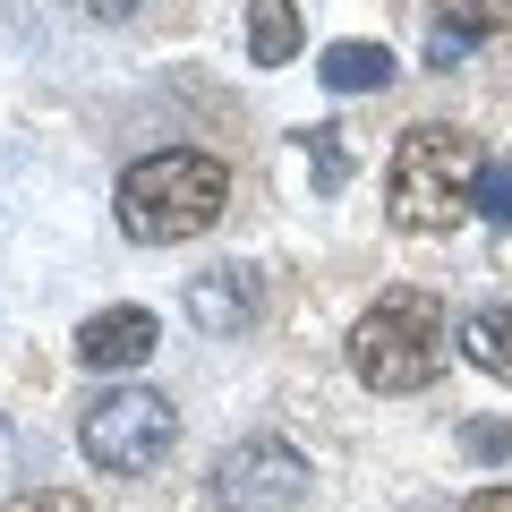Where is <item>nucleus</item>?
Returning <instances> with one entry per match:
<instances>
[{"label":"nucleus","instance_id":"nucleus-2","mask_svg":"<svg viewBox=\"0 0 512 512\" xmlns=\"http://www.w3.org/2000/svg\"><path fill=\"white\" fill-rule=\"evenodd\" d=\"M478 171H487V163H478V137L419 120V128H402V146H393V171H384V214L402 222V231L436 239V231H453V222L478 205Z\"/></svg>","mask_w":512,"mask_h":512},{"label":"nucleus","instance_id":"nucleus-15","mask_svg":"<svg viewBox=\"0 0 512 512\" xmlns=\"http://www.w3.org/2000/svg\"><path fill=\"white\" fill-rule=\"evenodd\" d=\"M9 512H94V504H86L77 487H35V495H18Z\"/></svg>","mask_w":512,"mask_h":512},{"label":"nucleus","instance_id":"nucleus-7","mask_svg":"<svg viewBox=\"0 0 512 512\" xmlns=\"http://www.w3.org/2000/svg\"><path fill=\"white\" fill-rule=\"evenodd\" d=\"M188 316H197L205 333H239L256 316V274L248 265H214V274L188 282Z\"/></svg>","mask_w":512,"mask_h":512},{"label":"nucleus","instance_id":"nucleus-8","mask_svg":"<svg viewBox=\"0 0 512 512\" xmlns=\"http://www.w3.org/2000/svg\"><path fill=\"white\" fill-rule=\"evenodd\" d=\"M316 77H325L333 94H384L393 86V52H384V43H325Z\"/></svg>","mask_w":512,"mask_h":512},{"label":"nucleus","instance_id":"nucleus-17","mask_svg":"<svg viewBox=\"0 0 512 512\" xmlns=\"http://www.w3.org/2000/svg\"><path fill=\"white\" fill-rule=\"evenodd\" d=\"M461 512H512V487H478V495H470Z\"/></svg>","mask_w":512,"mask_h":512},{"label":"nucleus","instance_id":"nucleus-11","mask_svg":"<svg viewBox=\"0 0 512 512\" xmlns=\"http://www.w3.org/2000/svg\"><path fill=\"white\" fill-rule=\"evenodd\" d=\"M436 26H453V35H495V26H512V0H436Z\"/></svg>","mask_w":512,"mask_h":512},{"label":"nucleus","instance_id":"nucleus-18","mask_svg":"<svg viewBox=\"0 0 512 512\" xmlns=\"http://www.w3.org/2000/svg\"><path fill=\"white\" fill-rule=\"evenodd\" d=\"M94 18H128V9H137V0H86Z\"/></svg>","mask_w":512,"mask_h":512},{"label":"nucleus","instance_id":"nucleus-10","mask_svg":"<svg viewBox=\"0 0 512 512\" xmlns=\"http://www.w3.org/2000/svg\"><path fill=\"white\" fill-rule=\"evenodd\" d=\"M461 350H470V367L512 384V308H470L461 316Z\"/></svg>","mask_w":512,"mask_h":512},{"label":"nucleus","instance_id":"nucleus-16","mask_svg":"<svg viewBox=\"0 0 512 512\" xmlns=\"http://www.w3.org/2000/svg\"><path fill=\"white\" fill-rule=\"evenodd\" d=\"M427 52H436V69H444V60H461V52H470V35H453V26H436V43H427Z\"/></svg>","mask_w":512,"mask_h":512},{"label":"nucleus","instance_id":"nucleus-13","mask_svg":"<svg viewBox=\"0 0 512 512\" xmlns=\"http://www.w3.org/2000/svg\"><path fill=\"white\" fill-rule=\"evenodd\" d=\"M478 214H487L495 231H512V163H487V171H478Z\"/></svg>","mask_w":512,"mask_h":512},{"label":"nucleus","instance_id":"nucleus-12","mask_svg":"<svg viewBox=\"0 0 512 512\" xmlns=\"http://www.w3.org/2000/svg\"><path fill=\"white\" fill-rule=\"evenodd\" d=\"M461 453L470 461H512V419H461Z\"/></svg>","mask_w":512,"mask_h":512},{"label":"nucleus","instance_id":"nucleus-3","mask_svg":"<svg viewBox=\"0 0 512 512\" xmlns=\"http://www.w3.org/2000/svg\"><path fill=\"white\" fill-rule=\"evenodd\" d=\"M444 367V308L427 291H384L350 325V376L367 393H419Z\"/></svg>","mask_w":512,"mask_h":512},{"label":"nucleus","instance_id":"nucleus-5","mask_svg":"<svg viewBox=\"0 0 512 512\" xmlns=\"http://www.w3.org/2000/svg\"><path fill=\"white\" fill-rule=\"evenodd\" d=\"M214 487L231 495L239 512H256V504H282V495H299V487H308V461H299L291 444L256 436V444H231V453L214 461Z\"/></svg>","mask_w":512,"mask_h":512},{"label":"nucleus","instance_id":"nucleus-9","mask_svg":"<svg viewBox=\"0 0 512 512\" xmlns=\"http://www.w3.org/2000/svg\"><path fill=\"white\" fill-rule=\"evenodd\" d=\"M299 52V0H248V60L282 69Z\"/></svg>","mask_w":512,"mask_h":512},{"label":"nucleus","instance_id":"nucleus-6","mask_svg":"<svg viewBox=\"0 0 512 512\" xmlns=\"http://www.w3.org/2000/svg\"><path fill=\"white\" fill-rule=\"evenodd\" d=\"M154 342H163L154 308H103V316H86V325H77V367L120 376V367H146Z\"/></svg>","mask_w":512,"mask_h":512},{"label":"nucleus","instance_id":"nucleus-14","mask_svg":"<svg viewBox=\"0 0 512 512\" xmlns=\"http://www.w3.org/2000/svg\"><path fill=\"white\" fill-rule=\"evenodd\" d=\"M308 154H316V188H342V180H350V154H342V128H308Z\"/></svg>","mask_w":512,"mask_h":512},{"label":"nucleus","instance_id":"nucleus-4","mask_svg":"<svg viewBox=\"0 0 512 512\" xmlns=\"http://www.w3.org/2000/svg\"><path fill=\"white\" fill-rule=\"evenodd\" d=\"M77 444H86V461H94L103 478H146V470H163V461H171L180 419H171L163 393H146V384H120V393H103V402L86 410Z\"/></svg>","mask_w":512,"mask_h":512},{"label":"nucleus","instance_id":"nucleus-1","mask_svg":"<svg viewBox=\"0 0 512 512\" xmlns=\"http://www.w3.org/2000/svg\"><path fill=\"white\" fill-rule=\"evenodd\" d=\"M222 205H231V171L214 154H197V146H171V154H146V163L120 171L111 214H120V231L137 248H171V239L214 231Z\"/></svg>","mask_w":512,"mask_h":512}]
</instances>
